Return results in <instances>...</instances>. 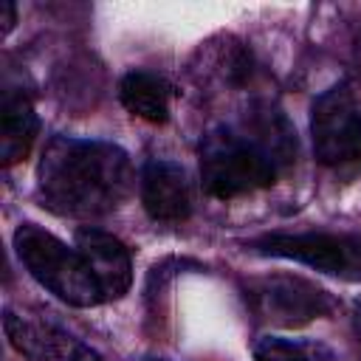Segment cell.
Instances as JSON below:
<instances>
[{
	"label": "cell",
	"instance_id": "1",
	"mask_svg": "<svg viewBox=\"0 0 361 361\" xmlns=\"http://www.w3.org/2000/svg\"><path fill=\"white\" fill-rule=\"evenodd\" d=\"M133 189V166L121 147L87 138H54L37 169V192L45 209L62 217H104Z\"/></svg>",
	"mask_w": 361,
	"mask_h": 361
},
{
	"label": "cell",
	"instance_id": "2",
	"mask_svg": "<svg viewBox=\"0 0 361 361\" xmlns=\"http://www.w3.org/2000/svg\"><path fill=\"white\" fill-rule=\"evenodd\" d=\"M296 138L282 116L262 113L245 133L212 130L200 144V180L212 197L231 200L276 180L293 158Z\"/></svg>",
	"mask_w": 361,
	"mask_h": 361
},
{
	"label": "cell",
	"instance_id": "3",
	"mask_svg": "<svg viewBox=\"0 0 361 361\" xmlns=\"http://www.w3.org/2000/svg\"><path fill=\"white\" fill-rule=\"evenodd\" d=\"M14 251L25 271L56 299L73 307H93L102 302V290L82 254L76 248H68L51 231L34 223H23L14 231Z\"/></svg>",
	"mask_w": 361,
	"mask_h": 361
},
{
	"label": "cell",
	"instance_id": "4",
	"mask_svg": "<svg viewBox=\"0 0 361 361\" xmlns=\"http://www.w3.org/2000/svg\"><path fill=\"white\" fill-rule=\"evenodd\" d=\"M265 257L305 262L316 271L358 279L361 276V234L353 231H302V234H265L254 243Z\"/></svg>",
	"mask_w": 361,
	"mask_h": 361
},
{
	"label": "cell",
	"instance_id": "5",
	"mask_svg": "<svg viewBox=\"0 0 361 361\" xmlns=\"http://www.w3.org/2000/svg\"><path fill=\"white\" fill-rule=\"evenodd\" d=\"M245 299L262 322L279 327H302L313 319L327 316L336 307L333 296L324 288L290 274H276L248 282Z\"/></svg>",
	"mask_w": 361,
	"mask_h": 361
},
{
	"label": "cell",
	"instance_id": "6",
	"mask_svg": "<svg viewBox=\"0 0 361 361\" xmlns=\"http://www.w3.org/2000/svg\"><path fill=\"white\" fill-rule=\"evenodd\" d=\"M310 135L316 161L324 166L361 161V107L347 85H333L313 102Z\"/></svg>",
	"mask_w": 361,
	"mask_h": 361
},
{
	"label": "cell",
	"instance_id": "7",
	"mask_svg": "<svg viewBox=\"0 0 361 361\" xmlns=\"http://www.w3.org/2000/svg\"><path fill=\"white\" fill-rule=\"evenodd\" d=\"M76 251L82 254L87 271L93 274L102 299H121L133 282V262L127 245L99 228H79L76 231Z\"/></svg>",
	"mask_w": 361,
	"mask_h": 361
},
{
	"label": "cell",
	"instance_id": "8",
	"mask_svg": "<svg viewBox=\"0 0 361 361\" xmlns=\"http://www.w3.org/2000/svg\"><path fill=\"white\" fill-rule=\"evenodd\" d=\"M6 336L14 350L28 361H102L76 336L48 322L23 319L17 313H6Z\"/></svg>",
	"mask_w": 361,
	"mask_h": 361
},
{
	"label": "cell",
	"instance_id": "9",
	"mask_svg": "<svg viewBox=\"0 0 361 361\" xmlns=\"http://www.w3.org/2000/svg\"><path fill=\"white\" fill-rule=\"evenodd\" d=\"M141 203L158 223H180L192 212V186L180 164L152 158L141 169Z\"/></svg>",
	"mask_w": 361,
	"mask_h": 361
},
{
	"label": "cell",
	"instance_id": "10",
	"mask_svg": "<svg viewBox=\"0 0 361 361\" xmlns=\"http://www.w3.org/2000/svg\"><path fill=\"white\" fill-rule=\"evenodd\" d=\"M39 121L34 104L20 90H6L0 107V158L6 166L23 161L37 138Z\"/></svg>",
	"mask_w": 361,
	"mask_h": 361
},
{
	"label": "cell",
	"instance_id": "11",
	"mask_svg": "<svg viewBox=\"0 0 361 361\" xmlns=\"http://www.w3.org/2000/svg\"><path fill=\"white\" fill-rule=\"evenodd\" d=\"M121 104L152 124H164L169 116V85L152 71H130L118 85Z\"/></svg>",
	"mask_w": 361,
	"mask_h": 361
},
{
	"label": "cell",
	"instance_id": "12",
	"mask_svg": "<svg viewBox=\"0 0 361 361\" xmlns=\"http://www.w3.org/2000/svg\"><path fill=\"white\" fill-rule=\"evenodd\" d=\"M254 361H336V355L322 341L265 336L254 347Z\"/></svg>",
	"mask_w": 361,
	"mask_h": 361
},
{
	"label": "cell",
	"instance_id": "13",
	"mask_svg": "<svg viewBox=\"0 0 361 361\" xmlns=\"http://www.w3.org/2000/svg\"><path fill=\"white\" fill-rule=\"evenodd\" d=\"M14 20H17V8H14V3H0V23H3V34H8V31H11Z\"/></svg>",
	"mask_w": 361,
	"mask_h": 361
},
{
	"label": "cell",
	"instance_id": "14",
	"mask_svg": "<svg viewBox=\"0 0 361 361\" xmlns=\"http://www.w3.org/2000/svg\"><path fill=\"white\" fill-rule=\"evenodd\" d=\"M350 324H353V336H355V341L361 344V296L353 302V310H350Z\"/></svg>",
	"mask_w": 361,
	"mask_h": 361
},
{
	"label": "cell",
	"instance_id": "15",
	"mask_svg": "<svg viewBox=\"0 0 361 361\" xmlns=\"http://www.w3.org/2000/svg\"><path fill=\"white\" fill-rule=\"evenodd\" d=\"M355 62H358V68H361V37L355 39Z\"/></svg>",
	"mask_w": 361,
	"mask_h": 361
},
{
	"label": "cell",
	"instance_id": "16",
	"mask_svg": "<svg viewBox=\"0 0 361 361\" xmlns=\"http://www.w3.org/2000/svg\"><path fill=\"white\" fill-rule=\"evenodd\" d=\"M144 361H166V358H144Z\"/></svg>",
	"mask_w": 361,
	"mask_h": 361
}]
</instances>
